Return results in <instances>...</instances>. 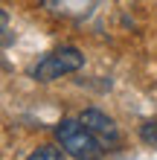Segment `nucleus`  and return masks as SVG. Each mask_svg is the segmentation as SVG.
I'll list each match as a JSON object with an SVG mask.
<instances>
[{"label": "nucleus", "instance_id": "f257e3e1", "mask_svg": "<svg viewBox=\"0 0 157 160\" xmlns=\"http://www.w3.org/2000/svg\"><path fill=\"white\" fill-rule=\"evenodd\" d=\"M55 137L61 148L76 160H102L105 154V146L90 134V128L81 119H61L55 125Z\"/></svg>", "mask_w": 157, "mask_h": 160}, {"label": "nucleus", "instance_id": "f03ea898", "mask_svg": "<svg viewBox=\"0 0 157 160\" xmlns=\"http://www.w3.org/2000/svg\"><path fill=\"white\" fill-rule=\"evenodd\" d=\"M81 64H85V55H81L76 47H61V50L44 55V58L35 64V67H32V79H38V82H52V79L67 76V73L81 70Z\"/></svg>", "mask_w": 157, "mask_h": 160}, {"label": "nucleus", "instance_id": "7ed1b4c3", "mask_svg": "<svg viewBox=\"0 0 157 160\" xmlns=\"http://www.w3.org/2000/svg\"><path fill=\"white\" fill-rule=\"evenodd\" d=\"M79 119L85 122V125L90 128V134L105 146V152H110V148L119 146V128H116V122L110 119V117H105L102 111L87 108V111H81V114H79Z\"/></svg>", "mask_w": 157, "mask_h": 160}, {"label": "nucleus", "instance_id": "20e7f679", "mask_svg": "<svg viewBox=\"0 0 157 160\" xmlns=\"http://www.w3.org/2000/svg\"><path fill=\"white\" fill-rule=\"evenodd\" d=\"M47 3L52 6L55 15H64V18H81L87 15V9L93 0H47Z\"/></svg>", "mask_w": 157, "mask_h": 160}, {"label": "nucleus", "instance_id": "39448f33", "mask_svg": "<svg viewBox=\"0 0 157 160\" xmlns=\"http://www.w3.org/2000/svg\"><path fill=\"white\" fill-rule=\"evenodd\" d=\"M64 148H55V146H41V148H35V152L26 157V160H64Z\"/></svg>", "mask_w": 157, "mask_h": 160}, {"label": "nucleus", "instance_id": "423d86ee", "mask_svg": "<svg viewBox=\"0 0 157 160\" xmlns=\"http://www.w3.org/2000/svg\"><path fill=\"white\" fill-rule=\"evenodd\" d=\"M140 137H143V143H149L157 148V122H145V125L140 128Z\"/></svg>", "mask_w": 157, "mask_h": 160}]
</instances>
